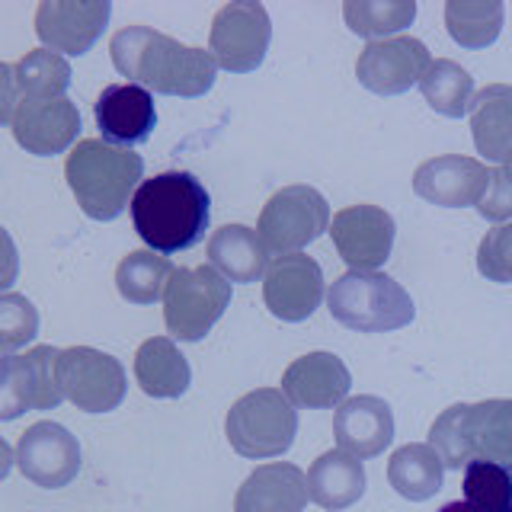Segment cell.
Wrapping results in <instances>:
<instances>
[{"label": "cell", "mask_w": 512, "mask_h": 512, "mask_svg": "<svg viewBox=\"0 0 512 512\" xmlns=\"http://www.w3.org/2000/svg\"><path fill=\"white\" fill-rule=\"evenodd\" d=\"M320 298H324V272H320L317 260L304 253H288L269 263L263 279V301L272 317L298 324L320 308Z\"/></svg>", "instance_id": "14"}, {"label": "cell", "mask_w": 512, "mask_h": 512, "mask_svg": "<svg viewBox=\"0 0 512 512\" xmlns=\"http://www.w3.org/2000/svg\"><path fill=\"white\" fill-rule=\"evenodd\" d=\"M352 375L333 352H308L282 375V394L301 410H330L349 400Z\"/></svg>", "instance_id": "19"}, {"label": "cell", "mask_w": 512, "mask_h": 512, "mask_svg": "<svg viewBox=\"0 0 512 512\" xmlns=\"http://www.w3.org/2000/svg\"><path fill=\"white\" fill-rule=\"evenodd\" d=\"M116 71L128 84L164 96H205L215 87L218 61L205 48L180 45L151 26H125L109 42Z\"/></svg>", "instance_id": "1"}, {"label": "cell", "mask_w": 512, "mask_h": 512, "mask_svg": "<svg viewBox=\"0 0 512 512\" xmlns=\"http://www.w3.org/2000/svg\"><path fill=\"white\" fill-rule=\"evenodd\" d=\"M464 445L468 458H487L512 464V397L484 400V404H464Z\"/></svg>", "instance_id": "24"}, {"label": "cell", "mask_w": 512, "mask_h": 512, "mask_svg": "<svg viewBox=\"0 0 512 512\" xmlns=\"http://www.w3.org/2000/svg\"><path fill=\"white\" fill-rule=\"evenodd\" d=\"M135 381L148 397H183L189 391V362L170 336H151L135 352Z\"/></svg>", "instance_id": "26"}, {"label": "cell", "mask_w": 512, "mask_h": 512, "mask_svg": "<svg viewBox=\"0 0 512 512\" xmlns=\"http://www.w3.org/2000/svg\"><path fill=\"white\" fill-rule=\"evenodd\" d=\"M173 272L176 266L164 253L135 250L122 256V263L116 269V288L128 304H154L164 298Z\"/></svg>", "instance_id": "30"}, {"label": "cell", "mask_w": 512, "mask_h": 512, "mask_svg": "<svg viewBox=\"0 0 512 512\" xmlns=\"http://www.w3.org/2000/svg\"><path fill=\"white\" fill-rule=\"evenodd\" d=\"M71 87V64L52 48H36L16 64H0V119L10 122L20 100H61Z\"/></svg>", "instance_id": "17"}, {"label": "cell", "mask_w": 512, "mask_h": 512, "mask_svg": "<svg viewBox=\"0 0 512 512\" xmlns=\"http://www.w3.org/2000/svg\"><path fill=\"white\" fill-rule=\"evenodd\" d=\"M58 378L64 397L84 413H109L125 400V368L109 352L90 346L61 349L58 356Z\"/></svg>", "instance_id": "10"}, {"label": "cell", "mask_w": 512, "mask_h": 512, "mask_svg": "<svg viewBox=\"0 0 512 512\" xmlns=\"http://www.w3.org/2000/svg\"><path fill=\"white\" fill-rule=\"evenodd\" d=\"M506 20L503 0H448L445 4V26L461 48H487L500 39Z\"/></svg>", "instance_id": "29"}, {"label": "cell", "mask_w": 512, "mask_h": 512, "mask_svg": "<svg viewBox=\"0 0 512 512\" xmlns=\"http://www.w3.org/2000/svg\"><path fill=\"white\" fill-rule=\"evenodd\" d=\"M477 212L487 221H509L512 218V183L506 180L500 167L490 170V183H487V192L477 202Z\"/></svg>", "instance_id": "36"}, {"label": "cell", "mask_w": 512, "mask_h": 512, "mask_svg": "<svg viewBox=\"0 0 512 512\" xmlns=\"http://www.w3.org/2000/svg\"><path fill=\"white\" fill-rule=\"evenodd\" d=\"M212 221V196L186 170L157 173L144 180L132 199V224L154 253H180L196 247Z\"/></svg>", "instance_id": "2"}, {"label": "cell", "mask_w": 512, "mask_h": 512, "mask_svg": "<svg viewBox=\"0 0 512 512\" xmlns=\"http://www.w3.org/2000/svg\"><path fill=\"white\" fill-rule=\"evenodd\" d=\"M471 135L484 160H503L512 151V87L487 84L471 100Z\"/></svg>", "instance_id": "25"}, {"label": "cell", "mask_w": 512, "mask_h": 512, "mask_svg": "<svg viewBox=\"0 0 512 512\" xmlns=\"http://www.w3.org/2000/svg\"><path fill=\"white\" fill-rule=\"evenodd\" d=\"M308 493L311 500L327 512H343L365 493V468L359 458L346 452H324L308 471Z\"/></svg>", "instance_id": "27"}, {"label": "cell", "mask_w": 512, "mask_h": 512, "mask_svg": "<svg viewBox=\"0 0 512 512\" xmlns=\"http://www.w3.org/2000/svg\"><path fill=\"white\" fill-rule=\"evenodd\" d=\"M429 48L413 36H394L381 42H368L359 61L356 77L365 90L378 96H400L413 84H420L423 74L429 71Z\"/></svg>", "instance_id": "12"}, {"label": "cell", "mask_w": 512, "mask_h": 512, "mask_svg": "<svg viewBox=\"0 0 512 512\" xmlns=\"http://www.w3.org/2000/svg\"><path fill=\"white\" fill-rule=\"evenodd\" d=\"M298 413L295 404L279 388L250 391L228 410L224 420V436L231 448L244 458H279L295 442Z\"/></svg>", "instance_id": "5"}, {"label": "cell", "mask_w": 512, "mask_h": 512, "mask_svg": "<svg viewBox=\"0 0 512 512\" xmlns=\"http://www.w3.org/2000/svg\"><path fill=\"white\" fill-rule=\"evenodd\" d=\"M55 346H36L26 356L0 362V420H16L23 410H55L64 400Z\"/></svg>", "instance_id": "9"}, {"label": "cell", "mask_w": 512, "mask_h": 512, "mask_svg": "<svg viewBox=\"0 0 512 512\" xmlns=\"http://www.w3.org/2000/svg\"><path fill=\"white\" fill-rule=\"evenodd\" d=\"M144 173L141 154L116 148L103 138H84L77 141V148L68 154L64 176L74 192L77 205L84 208V215L93 221H112L125 212V205H132L138 180Z\"/></svg>", "instance_id": "3"}, {"label": "cell", "mask_w": 512, "mask_h": 512, "mask_svg": "<svg viewBox=\"0 0 512 512\" xmlns=\"http://www.w3.org/2000/svg\"><path fill=\"white\" fill-rule=\"evenodd\" d=\"M20 148L36 157H55L68 151L80 135V112L68 96L61 100H20L7 122Z\"/></svg>", "instance_id": "16"}, {"label": "cell", "mask_w": 512, "mask_h": 512, "mask_svg": "<svg viewBox=\"0 0 512 512\" xmlns=\"http://www.w3.org/2000/svg\"><path fill=\"white\" fill-rule=\"evenodd\" d=\"M93 112H96V128H100L103 141L116 144V148L148 141L157 125L154 96L151 90H144L138 84L103 87Z\"/></svg>", "instance_id": "21"}, {"label": "cell", "mask_w": 512, "mask_h": 512, "mask_svg": "<svg viewBox=\"0 0 512 512\" xmlns=\"http://www.w3.org/2000/svg\"><path fill=\"white\" fill-rule=\"evenodd\" d=\"M231 308V282L215 266H180L164 292L167 333L180 343H199Z\"/></svg>", "instance_id": "6"}, {"label": "cell", "mask_w": 512, "mask_h": 512, "mask_svg": "<svg viewBox=\"0 0 512 512\" xmlns=\"http://www.w3.org/2000/svg\"><path fill=\"white\" fill-rule=\"evenodd\" d=\"M445 464L429 442H410L397 448L388 461V484L410 503L432 500L442 490Z\"/></svg>", "instance_id": "28"}, {"label": "cell", "mask_w": 512, "mask_h": 512, "mask_svg": "<svg viewBox=\"0 0 512 512\" xmlns=\"http://www.w3.org/2000/svg\"><path fill=\"white\" fill-rule=\"evenodd\" d=\"M327 308L336 324L356 333H394L416 317L413 298L397 279L356 269L330 285Z\"/></svg>", "instance_id": "4"}, {"label": "cell", "mask_w": 512, "mask_h": 512, "mask_svg": "<svg viewBox=\"0 0 512 512\" xmlns=\"http://www.w3.org/2000/svg\"><path fill=\"white\" fill-rule=\"evenodd\" d=\"M464 503L480 512H512V464L474 458L464 468Z\"/></svg>", "instance_id": "33"}, {"label": "cell", "mask_w": 512, "mask_h": 512, "mask_svg": "<svg viewBox=\"0 0 512 512\" xmlns=\"http://www.w3.org/2000/svg\"><path fill=\"white\" fill-rule=\"evenodd\" d=\"M16 468L45 490H61L80 474V442L61 423H36L16 442Z\"/></svg>", "instance_id": "13"}, {"label": "cell", "mask_w": 512, "mask_h": 512, "mask_svg": "<svg viewBox=\"0 0 512 512\" xmlns=\"http://www.w3.org/2000/svg\"><path fill=\"white\" fill-rule=\"evenodd\" d=\"M480 276L500 285H512V221L484 234L477 247Z\"/></svg>", "instance_id": "35"}, {"label": "cell", "mask_w": 512, "mask_h": 512, "mask_svg": "<svg viewBox=\"0 0 512 512\" xmlns=\"http://www.w3.org/2000/svg\"><path fill=\"white\" fill-rule=\"evenodd\" d=\"M308 500V474L288 461H272L240 484L234 512H304Z\"/></svg>", "instance_id": "22"}, {"label": "cell", "mask_w": 512, "mask_h": 512, "mask_svg": "<svg viewBox=\"0 0 512 512\" xmlns=\"http://www.w3.org/2000/svg\"><path fill=\"white\" fill-rule=\"evenodd\" d=\"M330 205L314 186H285L272 196L263 212L256 234L263 237V244L272 256L301 253L308 244L330 231Z\"/></svg>", "instance_id": "7"}, {"label": "cell", "mask_w": 512, "mask_h": 512, "mask_svg": "<svg viewBox=\"0 0 512 512\" xmlns=\"http://www.w3.org/2000/svg\"><path fill=\"white\" fill-rule=\"evenodd\" d=\"M333 436L340 452L352 458H378L394 442V413L388 400L372 394L343 400L333 413Z\"/></svg>", "instance_id": "20"}, {"label": "cell", "mask_w": 512, "mask_h": 512, "mask_svg": "<svg viewBox=\"0 0 512 512\" xmlns=\"http://www.w3.org/2000/svg\"><path fill=\"white\" fill-rule=\"evenodd\" d=\"M394 218L378 205H349L330 221L333 247L356 272H378L394 250Z\"/></svg>", "instance_id": "11"}, {"label": "cell", "mask_w": 512, "mask_h": 512, "mask_svg": "<svg viewBox=\"0 0 512 512\" xmlns=\"http://www.w3.org/2000/svg\"><path fill=\"white\" fill-rule=\"evenodd\" d=\"M39 333V311L26 295L4 292L0 295V349L13 356L16 349L36 340Z\"/></svg>", "instance_id": "34"}, {"label": "cell", "mask_w": 512, "mask_h": 512, "mask_svg": "<svg viewBox=\"0 0 512 512\" xmlns=\"http://www.w3.org/2000/svg\"><path fill=\"white\" fill-rule=\"evenodd\" d=\"M269 39L272 23L266 7L256 0H234L215 13L208 52L218 61V68L231 74H250L263 64Z\"/></svg>", "instance_id": "8"}, {"label": "cell", "mask_w": 512, "mask_h": 512, "mask_svg": "<svg viewBox=\"0 0 512 512\" xmlns=\"http://www.w3.org/2000/svg\"><path fill=\"white\" fill-rule=\"evenodd\" d=\"M490 170L474 157L461 154H442L432 157L413 173V192L429 205L442 208H468L477 205L487 192Z\"/></svg>", "instance_id": "18"}, {"label": "cell", "mask_w": 512, "mask_h": 512, "mask_svg": "<svg viewBox=\"0 0 512 512\" xmlns=\"http://www.w3.org/2000/svg\"><path fill=\"white\" fill-rule=\"evenodd\" d=\"M109 0H42L36 10V36L45 48L84 55L109 23Z\"/></svg>", "instance_id": "15"}, {"label": "cell", "mask_w": 512, "mask_h": 512, "mask_svg": "<svg viewBox=\"0 0 512 512\" xmlns=\"http://www.w3.org/2000/svg\"><path fill=\"white\" fill-rule=\"evenodd\" d=\"M346 26L368 42L394 39L416 20L413 0H346L343 4Z\"/></svg>", "instance_id": "32"}, {"label": "cell", "mask_w": 512, "mask_h": 512, "mask_svg": "<svg viewBox=\"0 0 512 512\" xmlns=\"http://www.w3.org/2000/svg\"><path fill=\"white\" fill-rule=\"evenodd\" d=\"M208 266H215L228 282L250 285L266 279L269 250L247 224H224L208 240Z\"/></svg>", "instance_id": "23"}, {"label": "cell", "mask_w": 512, "mask_h": 512, "mask_svg": "<svg viewBox=\"0 0 512 512\" xmlns=\"http://www.w3.org/2000/svg\"><path fill=\"white\" fill-rule=\"evenodd\" d=\"M500 170H503V176H506V180L512 183V151H509V154L503 157V167H500Z\"/></svg>", "instance_id": "38"}, {"label": "cell", "mask_w": 512, "mask_h": 512, "mask_svg": "<svg viewBox=\"0 0 512 512\" xmlns=\"http://www.w3.org/2000/svg\"><path fill=\"white\" fill-rule=\"evenodd\" d=\"M423 100L445 119H461L474 100V77L452 58H436L420 80Z\"/></svg>", "instance_id": "31"}, {"label": "cell", "mask_w": 512, "mask_h": 512, "mask_svg": "<svg viewBox=\"0 0 512 512\" xmlns=\"http://www.w3.org/2000/svg\"><path fill=\"white\" fill-rule=\"evenodd\" d=\"M439 512H480V509H474L471 503H461V500H455V503H445Z\"/></svg>", "instance_id": "37"}]
</instances>
